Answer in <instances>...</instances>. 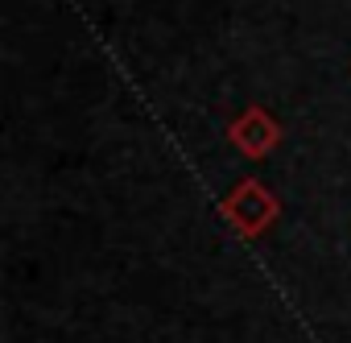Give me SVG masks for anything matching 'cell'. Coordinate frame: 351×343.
<instances>
[{"mask_svg": "<svg viewBox=\"0 0 351 343\" xmlns=\"http://www.w3.org/2000/svg\"><path fill=\"white\" fill-rule=\"evenodd\" d=\"M277 215H281V199L265 182H256V178H240L228 191V199H223V220L244 240H261L277 224Z\"/></svg>", "mask_w": 351, "mask_h": 343, "instance_id": "cell-1", "label": "cell"}, {"mask_svg": "<svg viewBox=\"0 0 351 343\" xmlns=\"http://www.w3.org/2000/svg\"><path fill=\"white\" fill-rule=\"evenodd\" d=\"M228 141L244 153V157H269L281 145V124L265 112V108H244L232 124H228Z\"/></svg>", "mask_w": 351, "mask_h": 343, "instance_id": "cell-2", "label": "cell"}]
</instances>
